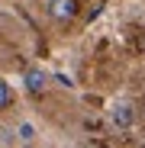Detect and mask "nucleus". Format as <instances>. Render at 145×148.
Segmentation results:
<instances>
[{"label": "nucleus", "instance_id": "obj_1", "mask_svg": "<svg viewBox=\"0 0 145 148\" xmlns=\"http://www.w3.org/2000/svg\"><path fill=\"white\" fill-rule=\"evenodd\" d=\"M45 13H48V19H52V23L68 26V23L78 19L81 3H78V0H48V3H45Z\"/></svg>", "mask_w": 145, "mask_h": 148}, {"label": "nucleus", "instance_id": "obj_2", "mask_svg": "<svg viewBox=\"0 0 145 148\" xmlns=\"http://www.w3.org/2000/svg\"><path fill=\"white\" fill-rule=\"evenodd\" d=\"M135 106L129 103V100H116L113 106H110V126L116 129V132H129L132 126H135Z\"/></svg>", "mask_w": 145, "mask_h": 148}, {"label": "nucleus", "instance_id": "obj_3", "mask_svg": "<svg viewBox=\"0 0 145 148\" xmlns=\"http://www.w3.org/2000/svg\"><path fill=\"white\" fill-rule=\"evenodd\" d=\"M23 87H26L29 93H45L48 74H45L42 68H26V71H23Z\"/></svg>", "mask_w": 145, "mask_h": 148}, {"label": "nucleus", "instance_id": "obj_4", "mask_svg": "<svg viewBox=\"0 0 145 148\" xmlns=\"http://www.w3.org/2000/svg\"><path fill=\"white\" fill-rule=\"evenodd\" d=\"M36 126H29V122H19V126H16V138L19 142H36Z\"/></svg>", "mask_w": 145, "mask_h": 148}, {"label": "nucleus", "instance_id": "obj_5", "mask_svg": "<svg viewBox=\"0 0 145 148\" xmlns=\"http://www.w3.org/2000/svg\"><path fill=\"white\" fill-rule=\"evenodd\" d=\"M10 103H13V90H10V84L3 77H0V110H7Z\"/></svg>", "mask_w": 145, "mask_h": 148}]
</instances>
